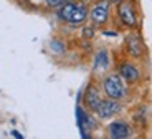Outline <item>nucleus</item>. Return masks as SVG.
I'll use <instances>...</instances> for the list:
<instances>
[{
  "label": "nucleus",
  "mask_w": 152,
  "mask_h": 139,
  "mask_svg": "<svg viewBox=\"0 0 152 139\" xmlns=\"http://www.w3.org/2000/svg\"><path fill=\"white\" fill-rule=\"evenodd\" d=\"M103 90L96 85V83H89L84 90V98H83V106L84 109H88L89 113H96L98 106L103 101Z\"/></svg>",
  "instance_id": "nucleus-5"
},
{
  "label": "nucleus",
  "mask_w": 152,
  "mask_h": 139,
  "mask_svg": "<svg viewBox=\"0 0 152 139\" xmlns=\"http://www.w3.org/2000/svg\"><path fill=\"white\" fill-rule=\"evenodd\" d=\"M118 73L122 76V79H124L127 85H136V83L141 81L142 78V73H141V68L137 66L134 61H121V65L118 66Z\"/></svg>",
  "instance_id": "nucleus-7"
},
{
  "label": "nucleus",
  "mask_w": 152,
  "mask_h": 139,
  "mask_svg": "<svg viewBox=\"0 0 152 139\" xmlns=\"http://www.w3.org/2000/svg\"><path fill=\"white\" fill-rule=\"evenodd\" d=\"M119 2H121V0H111V4H113V5H118Z\"/></svg>",
  "instance_id": "nucleus-19"
},
{
  "label": "nucleus",
  "mask_w": 152,
  "mask_h": 139,
  "mask_svg": "<svg viewBox=\"0 0 152 139\" xmlns=\"http://www.w3.org/2000/svg\"><path fill=\"white\" fill-rule=\"evenodd\" d=\"M111 68V58L109 51L106 48H101L94 55V61H93V71L94 73H106Z\"/></svg>",
  "instance_id": "nucleus-11"
},
{
  "label": "nucleus",
  "mask_w": 152,
  "mask_h": 139,
  "mask_svg": "<svg viewBox=\"0 0 152 139\" xmlns=\"http://www.w3.org/2000/svg\"><path fill=\"white\" fill-rule=\"evenodd\" d=\"M103 35H104V37H118V32H106V30H104Z\"/></svg>",
  "instance_id": "nucleus-16"
},
{
  "label": "nucleus",
  "mask_w": 152,
  "mask_h": 139,
  "mask_svg": "<svg viewBox=\"0 0 152 139\" xmlns=\"http://www.w3.org/2000/svg\"><path fill=\"white\" fill-rule=\"evenodd\" d=\"M76 4H78V2H68V4L58 7L56 12H55L56 18L63 23H69V20H71V17H73V12H75V8H76Z\"/></svg>",
  "instance_id": "nucleus-12"
},
{
  "label": "nucleus",
  "mask_w": 152,
  "mask_h": 139,
  "mask_svg": "<svg viewBox=\"0 0 152 139\" xmlns=\"http://www.w3.org/2000/svg\"><path fill=\"white\" fill-rule=\"evenodd\" d=\"M76 118H78V126H80L81 136H83V138H89V132L88 131L96 126L94 119H93V118L89 116V114H88L80 104L76 106Z\"/></svg>",
  "instance_id": "nucleus-9"
},
{
  "label": "nucleus",
  "mask_w": 152,
  "mask_h": 139,
  "mask_svg": "<svg viewBox=\"0 0 152 139\" xmlns=\"http://www.w3.org/2000/svg\"><path fill=\"white\" fill-rule=\"evenodd\" d=\"M101 90H103L104 96L111 98V99H119V101H122L127 96L126 81L122 79V76L118 71L107 73V75L103 76V79H101Z\"/></svg>",
  "instance_id": "nucleus-2"
},
{
  "label": "nucleus",
  "mask_w": 152,
  "mask_h": 139,
  "mask_svg": "<svg viewBox=\"0 0 152 139\" xmlns=\"http://www.w3.org/2000/svg\"><path fill=\"white\" fill-rule=\"evenodd\" d=\"M12 136H13V138H17V139H22V138H23V136L20 134L18 131H15V129H13V131H12Z\"/></svg>",
  "instance_id": "nucleus-17"
},
{
  "label": "nucleus",
  "mask_w": 152,
  "mask_h": 139,
  "mask_svg": "<svg viewBox=\"0 0 152 139\" xmlns=\"http://www.w3.org/2000/svg\"><path fill=\"white\" fill-rule=\"evenodd\" d=\"M43 2H45V5L48 8H55V10H56L58 7L68 4V2H78V0H43Z\"/></svg>",
  "instance_id": "nucleus-15"
},
{
  "label": "nucleus",
  "mask_w": 152,
  "mask_h": 139,
  "mask_svg": "<svg viewBox=\"0 0 152 139\" xmlns=\"http://www.w3.org/2000/svg\"><path fill=\"white\" fill-rule=\"evenodd\" d=\"M126 51L131 58L134 60H142V58L147 55V48H145V43L142 40V37L137 32H131V33L126 35Z\"/></svg>",
  "instance_id": "nucleus-4"
},
{
  "label": "nucleus",
  "mask_w": 152,
  "mask_h": 139,
  "mask_svg": "<svg viewBox=\"0 0 152 139\" xmlns=\"http://www.w3.org/2000/svg\"><path fill=\"white\" fill-rule=\"evenodd\" d=\"M106 131H107L106 132L107 138H113V139H127V138L132 136L131 124L122 121V119H116V121H113V123H109Z\"/></svg>",
  "instance_id": "nucleus-8"
},
{
  "label": "nucleus",
  "mask_w": 152,
  "mask_h": 139,
  "mask_svg": "<svg viewBox=\"0 0 152 139\" xmlns=\"http://www.w3.org/2000/svg\"><path fill=\"white\" fill-rule=\"evenodd\" d=\"M96 37V25L89 23V25H81V38L83 40H93Z\"/></svg>",
  "instance_id": "nucleus-13"
},
{
  "label": "nucleus",
  "mask_w": 152,
  "mask_h": 139,
  "mask_svg": "<svg viewBox=\"0 0 152 139\" xmlns=\"http://www.w3.org/2000/svg\"><path fill=\"white\" fill-rule=\"evenodd\" d=\"M111 8H113L111 0H96L94 5L89 8V20L93 25H96V28L104 26L109 22Z\"/></svg>",
  "instance_id": "nucleus-3"
},
{
  "label": "nucleus",
  "mask_w": 152,
  "mask_h": 139,
  "mask_svg": "<svg viewBox=\"0 0 152 139\" xmlns=\"http://www.w3.org/2000/svg\"><path fill=\"white\" fill-rule=\"evenodd\" d=\"M81 2H84V4H88V5H89L91 2H96V0H81Z\"/></svg>",
  "instance_id": "nucleus-18"
},
{
  "label": "nucleus",
  "mask_w": 152,
  "mask_h": 139,
  "mask_svg": "<svg viewBox=\"0 0 152 139\" xmlns=\"http://www.w3.org/2000/svg\"><path fill=\"white\" fill-rule=\"evenodd\" d=\"M50 48H51L53 53H58V55H63L66 51V45L61 40H58V38H53V40L50 41Z\"/></svg>",
  "instance_id": "nucleus-14"
},
{
  "label": "nucleus",
  "mask_w": 152,
  "mask_h": 139,
  "mask_svg": "<svg viewBox=\"0 0 152 139\" xmlns=\"http://www.w3.org/2000/svg\"><path fill=\"white\" fill-rule=\"evenodd\" d=\"M116 15L122 26L127 30H136L141 23V13H139V4L137 0H121L116 5Z\"/></svg>",
  "instance_id": "nucleus-1"
},
{
  "label": "nucleus",
  "mask_w": 152,
  "mask_h": 139,
  "mask_svg": "<svg viewBox=\"0 0 152 139\" xmlns=\"http://www.w3.org/2000/svg\"><path fill=\"white\" fill-rule=\"evenodd\" d=\"M121 111H122V104H121L119 99L104 98L103 101H101V104L98 106L94 114L98 116V119H101V121H109V119H113L114 116H118Z\"/></svg>",
  "instance_id": "nucleus-6"
},
{
  "label": "nucleus",
  "mask_w": 152,
  "mask_h": 139,
  "mask_svg": "<svg viewBox=\"0 0 152 139\" xmlns=\"http://www.w3.org/2000/svg\"><path fill=\"white\" fill-rule=\"evenodd\" d=\"M88 18H89V5L78 0L76 8H75V12H73V17H71V20H69L68 25L81 26V25H84V23L88 22Z\"/></svg>",
  "instance_id": "nucleus-10"
}]
</instances>
